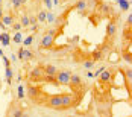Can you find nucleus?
<instances>
[{"instance_id": "obj_36", "label": "nucleus", "mask_w": 132, "mask_h": 117, "mask_svg": "<svg viewBox=\"0 0 132 117\" xmlns=\"http://www.w3.org/2000/svg\"><path fill=\"white\" fill-rule=\"evenodd\" d=\"M21 117H29V114H27V113H24V111H23V116Z\"/></svg>"}, {"instance_id": "obj_5", "label": "nucleus", "mask_w": 132, "mask_h": 117, "mask_svg": "<svg viewBox=\"0 0 132 117\" xmlns=\"http://www.w3.org/2000/svg\"><path fill=\"white\" fill-rule=\"evenodd\" d=\"M30 79L32 81H41L43 76H44V70H43V65H38V67H35L34 70H30Z\"/></svg>"}, {"instance_id": "obj_33", "label": "nucleus", "mask_w": 132, "mask_h": 117, "mask_svg": "<svg viewBox=\"0 0 132 117\" xmlns=\"http://www.w3.org/2000/svg\"><path fill=\"white\" fill-rule=\"evenodd\" d=\"M44 3H46V5H47V8H49V9H50V8H52V3H50V0H44Z\"/></svg>"}, {"instance_id": "obj_6", "label": "nucleus", "mask_w": 132, "mask_h": 117, "mask_svg": "<svg viewBox=\"0 0 132 117\" xmlns=\"http://www.w3.org/2000/svg\"><path fill=\"white\" fill-rule=\"evenodd\" d=\"M112 75H114V70H111V68H103V70H102V73L99 75V78H100L102 82L109 84V82L112 81Z\"/></svg>"}, {"instance_id": "obj_15", "label": "nucleus", "mask_w": 132, "mask_h": 117, "mask_svg": "<svg viewBox=\"0 0 132 117\" xmlns=\"http://www.w3.org/2000/svg\"><path fill=\"white\" fill-rule=\"evenodd\" d=\"M94 65H96V63L91 61V59H88V61H84L82 67H84V68H87V70H93V68H94Z\"/></svg>"}, {"instance_id": "obj_35", "label": "nucleus", "mask_w": 132, "mask_h": 117, "mask_svg": "<svg viewBox=\"0 0 132 117\" xmlns=\"http://www.w3.org/2000/svg\"><path fill=\"white\" fill-rule=\"evenodd\" d=\"M32 30H34V32H37V30H38V25H34V27H32Z\"/></svg>"}, {"instance_id": "obj_3", "label": "nucleus", "mask_w": 132, "mask_h": 117, "mask_svg": "<svg viewBox=\"0 0 132 117\" xmlns=\"http://www.w3.org/2000/svg\"><path fill=\"white\" fill-rule=\"evenodd\" d=\"M70 78H71V72L70 70H61L55 76L58 85H68L70 84Z\"/></svg>"}, {"instance_id": "obj_16", "label": "nucleus", "mask_w": 132, "mask_h": 117, "mask_svg": "<svg viewBox=\"0 0 132 117\" xmlns=\"http://www.w3.org/2000/svg\"><path fill=\"white\" fill-rule=\"evenodd\" d=\"M21 26H23V27L30 26V21H29V15H27V14L21 15Z\"/></svg>"}, {"instance_id": "obj_12", "label": "nucleus", "mask_w": 132, "mask_h": 117, "mask_svg": "<svg viewBox=\"0 0 132 117\" xmlns=\"http://www.w3.org/2000/svg\"><path fill=\"white\" fill-rule=\"evenodd\" d=\"M91 58H93L91 61H94V63H96V61H102V59H103V53H102L100 49H99V50H94Z\"/></svg>"}, {"instance_id": "obj_31", "label": "nucleus", "mask_w": 132, "mask_h": 117, "mask_svg": "<svg viewBox=\"0 0 132 117\" xmlns=\"http://www.w3.org/2000/svg\"><path fill=\"white\" fill-rule=\"evenodd\" d=\"M109 9H111V8H109L108 5H102V11H103L105 14H108V12H109Z\"/></svg>"}, {"instance_id": "obj_27", "label": "nucleus", "mask_w": 132, "mask_h": 117, "mask_svg": "<svg viewBox=\"0 0 132 117\" xmlns=\"http://www.w3.org/2000/svg\"><path fill=\"white\" fill-rule=\"evenodd\" d=\"M11 78H12V70H11V67H6V79Z\"/></svg>"}, {"instance_id": "obj_26", "label": "nucleus", "mask_w": 132, "mask_h": 117, "mask_svg": "<svg viewBox=\"0 0 132 117\" xmlns=\"http://www.w3.org/2000/svg\"><path fill=\"white\" fill-rule=\"evenodd\" d=\"M12 27H14V30H17V32H20V30H21V23H14L12 25Z\"/></svg>"}, {"instance_id": "obj_22", "label": "nucleus", "mask_w": 132, "mask_h": 117, "mask_svg": "<svg viewBox=\"0 0 132 117\" xmlns=\"http://www.w3.org/2000/svg\"><path fill=\"white\" fill-rule=\"evenodd\" d=\"M26 3V0H12V5L15 8H20V6H23Z\"/></svg>"}, {"instance_id": "obj_28", "label": "nucleus", "mask_w": 132, "mask_h": 117, "mask_svg": "<svg viewBox=\"0 0 132 117\" xmlns=\"http://www.w3.org/2000/svg\"><path fill=\"white\" fill-rule=\"evenodd\" d=\"M24 49H26V47H20V50H18V59H23V56H24Z\"/></svg>"}, {"instance_id": "obj_38", "label": "nucleus", "mask_w": 132, "mask_h": 117, "mask_svg": "<svg viewBox=\"0 0 132 117\" xmlns=\"http://www.w3.org/2000/svg\"><path fill=\"white\" fill-rule=\"evenodd\" d=\"M0 2H3V0H0Z\"/></svg>"}, {"instance_id": "obj_14", "label": "nucleus", "mask_w": 132, "mask_h": 117, "mask_svg": "<svg viewBox=\"0 0 132 117\" xmlns=\"http://www.w3.org/2000/svg\"><path fill=\"white\" fill-rule=\"evenodd\" d=\"M0 41H2L3 46H8V44H9V35L5 34V32H2V34H0Z\"/></svg>"}, {"instance_id": "obj_20", "label": "nucleus", "mask_w": 132, "mask_h": 117, "mask_svg": "<svg viewBox=\"0 0 132 117\" xmlns=\"http://www.w3.org/2000/svg\"><path fill=\"white\" fill-rule=\"evenodd\" d=\"M123 72H125V76H126L128 84H131V81H132V70H131V68H128V70H123Z\"/></svg>"}, {"instance_id": "obj_21", "label": "nucleus", "mask_w": 132, "mask_h": 117, "mask_svg": "<svg viewBox=\"0 0 132 117\" xmlns=\"http://www.w3.org/2000/svg\"><path fill=\"white\" fill-rule=\"evenodd\" d=\"M14 41H15L17 44H20V43L23 41V35H21V32H17V34H15V37H14Z\"/></svg>"}, {"instance_id": "obj_17", "label": "nucleus", "mask_w": 132, "mask_h": 117, "mask_svg": "<svg viewBox=\"0 0 132 117\" xmlns=\"http://www.w3.org/2000/svg\"><path fill=\"white\" fill-rule=\"evenodd\" d=\"M123 59L126 61V63H129L131 64V61H132V53H131V50H125V53H123Z\"/></svg>"}, {"instance_id": "obj_24", "label": "nucleus", "mask_w": 132, "mask_h": 117, "mask_svg": "<svg viewBox=\"0 0 132 117\" xmlns=\"http://www.w3.org/2000/svg\"><path fill=\"white\" fill-rule=\"evenodd\" d=\"M32 41H34V35H29L26 40H24V47H27V46H30L32 44Z\"/></svg>"}, {"instance_id": "obj_4", "label": "nucleus", "mask_w": 132, "mask_h": 117, "mask_svg": "<svg viewBox=\"0 0 132 117\" xmlns=\"http://www.w3.org/2000/svg\"><path fill=\"white\" fill-rule=\"evenodd\" d=\"M44 104L47 105L49 108H53V110H61V94H55V96H50Z\"/></svg>"}, {"instance_id": "obj_1", "label": "nucleus", "mask_w": 132, "mask_h": 117, "mask_svg": "<svg viewBox=\"0 0 132 117\" xmlns=\"http://www.w3.org/2000/svg\"><path fill=\"white\" fill-rule=\"evenodd\" d=\"M55 34H56V29H50L41 40V49H53L55 46Z\"/></svg>"}, {"instance_id": "obj_10", "label": "nucleus", "mask_w": 132, "mask_h": 117, "mask_svg": "<svg viewBox=\"0 0 132 117\" xmlns=\"http://www.w3.org/2000/svg\"><path fill=\"white\" fill-rule=\"evenodd\" d=\"M27 96H30L32 99H37L38 96H41V90L38 88V87L29 85V87H27Z\"/></svg>"}, {"instance_id": "obj_30", "label": "nucleus", "mask_w": 132, "mask_h": 117, "mask_svg": "<svg viewBox=\"0 0 132 117\" xmlns=\"http://www.w3.org/2000/svg\"><path fill=\"white\" fill-rule=\"evenodd\" d=\"M3 61H5L6 67H11V59H8V56H3Z\"/></svg>"}, {"instance_id": "obj_9", "label": "nucleus", "mask_w": 132, "mask_h": 117, "mask_svg": "<svg viewBox=\"0 0 132 117\" xmlns=\"http://www.w3.org/2000/svg\"><path fill=\"white\" fill-rule=\"evenodd\" d=\"M43 70H44V75H46V76H56V73H58L56 67L52 65V64H46L43 67Z\"/></svg>"}, {"instance_id": "obj_2", "label": "nucleus", "mask_w": 132, "mask_h": 117, "mask_svg": "<svg viewBox=\"0 0 132 117\" xmlns=\"http://www.w3.org/2000/svg\"><path fill=\"white\" fill-rule=\"evenodd\" d=\"M61 104H62L61 110H68V108L75 106L78 102L75 100V96L71 93H64V94H61Z\"/></svg>"}, {"instance_id": "obj_18", "label": "nucleus", "mask_w": 132, "mask_h": 117, "mask_svg": "<svg viewBox=\"0 0 132 117\" xmlns=\"http://www.w3.org/2000/svg\"><path fill=\"white\" fill-rule=\"evenodd\" d=\"M37 20H38V23H44V21L47 20V14L44 12V11H40L38 17H37Z\"/></svg>"}, {"instance_id": "obj_8", "label": "nucleus", "mask_w": 132, "mask_h": 117, "mask_svg": "<svg viewBox=\"0 0 132 117\" xmlns=\"http://www.w3.org/2000/svg\"><path fill=\"white\" fill-rule=\"evenodd\" d=\"M117 35V25L114 21H109L108 26H106V37L108 38H114Z\"/></svg>"}, {"instance_id": "obj_34", "label": "nucleus", "mask_w": 132, "mask_h": 117, "mask_svg": "<svg viewBox=\"0 0 132 117\" xmlns=\"http://www.w3.org/2000/svg\"><path fill=\"white\" fill-rule=\"evenodd\" d=\"M47 20H49L50 23H53V15H52V14H49V15H47Z\"/></svg>"}, {"instance_id": "obj_11", "label": "nucleus", "mask_w": 132, "mask_h": 117, "mask_svg": "<svg viewBox=\"0 0 132 117\" xmlns=\"http://www.w3.org/2000/svg\"><path fill=\"white\" fill-rule=\"evenodd\" d=\"M0 21H2L5 26H12V25H14V17H12V15H3Z\"/></svg>"}, {"instance_id": "obj_7", "label": "nucleus", "mask_w": 132, "mask_h": 117, "mask_svg": "<svg viewBox=\"0 0 132 117\" xmlns=\"http://www.w3.org/2000/svg\"><path fill=\"white\" fill-rule=\"evenodd\" d=\"M73 90H79L82 87V79H80L79 75H73L71 73V78H70V84H68Z\"/></svg>"}, {"instance_id": "obj_37", "label": "nucleus", "mask_w": 132, "mask_h": 117, "mask_svg": "<svg viewBox=\"0 0 132 117\" xmlns=\"http://www.w3.org/2000/svg\"><path fill=\"white\" fill-rule=\"evenodd\" d=\"M0 55H3V52H2V49H0Z\"/></svg>"}, {"instance_id": "obj_23", "label": "nucleus", "mask_w": 132, "mask_h": 117, "mask_svg": "<svg viewBox=\"0 0 132 117\" xmlns=\"http://www.w3.org/2000/svg\"><path fill=\"white\" fill-rule=\"evenodd\" d=\"M23 116V110L21 108H15V111L12 113V117H21Z\"/></svg>"}, {"instance_id": "obj_25", "label": "nucleus", "mask_w": 132, "mask_h": 117, "mask_svg": "<svg viewBox=\"0 0 132 117\" xmlns=\"http://www.w3.org/2000/svg\"><path fill=\"white\" fill-rule=\"evenodd\" d=\"M17 93H18V97H20V99H23V97H24V90H23V87H21V85H18Z\"/></svg>"}, {"instance_id": "obj_19", "label": "nucleus", "mask_w": 132, "mask_h": 117, "mask_svg": "<svg viewBox=\"0 0 132 117\" xmlns=\"http://www.w3.org/2000/svg\"><path fill=\"white\" fill-rule=\"evenodd\" d=\"M30 59H34V53L30 52V50H27V49H24V56H23V61H30Z\"/></svg>"}, {"instance_id": "obj_13", "label": "nucleus", "mask_w": 132, "mask_h": 117, "mask_svg": "<svg viewBox=\"0 0 132 117\" xmlns=\"http://www.w3.org/2000/svg\"><path fill=\"white\" fill-rule=\"evenodd\" d=\"M75 8H76L79 12L80 11H85V9H87V2H85V0H79V2L75 5Z\"/></svg>"}, {"instance_id": "obj_29", "label": "nucleus", "mask_w": 132, "mask_h": 117, "mask_svg": "<svg viewBox=\"0 0 132 117\" xmlns=\"http://www.w3.org/2000/svg\"><path fill=\"white\" fill-rule=\"evenodd\" d=\"M29 21H30V25H32V26H34V25H38V20H37V17H34V15H32V17H29Z\"/></svg>"}, {"instance_id": "obj_32", "label": "nucleus", "mask_w": 132, "mask_h": 117, "mask_svg": "<svg viewBox=\"0 0 132 117\" xmlns=\"http://www.w3.org/2000/svg\"><path fill=\"white\" fill-rule=\"evenodd\" d=\"M126 21H128V25H129V26H131V23H132V15H131V14H129V15H128V20H126Z\"/></svg>"}]
</instances>
